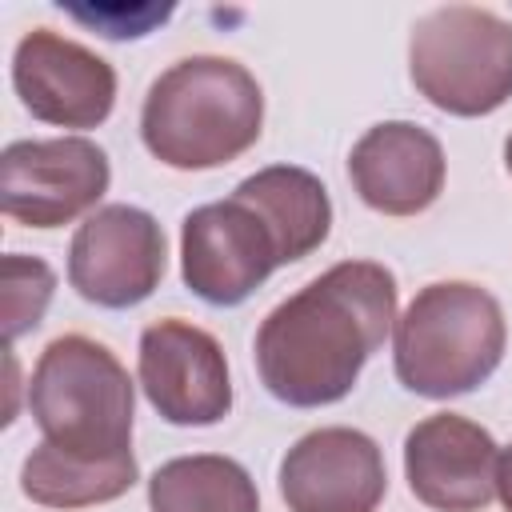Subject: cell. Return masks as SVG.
Instances as JSON below:
<instances>
[{
	"mask_svg": "<svg viewBox=\"0 0 512 512\" xmlns=\"http://www.w3.org/2000/svg\"><path fill=\"white\" fill-rule=\"evenodd\" d=\"M392 320L396 276L376 260H340L256 328L260 384L288 408L336 404L384 348Z\"/></svg>",
	"mask_w": 512,
	"mask_h": 512,
	"instance_id": "1",
	"label": "cell"
},
{
	"mask_svg": "<svg viewBox=\"0 0 512 512\" xmlns=\"http://www.w3.org/2000/svg\"><path fill=\"white\" fill-rule=\"evenodd\" d=\"M264 92L228 56H188L160 72L140 108L144 148L180 172L232 164L260 140Z\"/></svg>",
	"mask_w": 512,
	"mask_h": 512,
	"instance_id": "2",
	"label": "cell"
},
{
	"mask_svg": "<svg viewBox=\"0 0 512 512\" xmlns=\"http://www.w3.org/2000/svg\"><path fill=\"white\" fill-rule=\"evenodd\" d=\"M508 324L500 300L468 280L428 284L396 320V380L428 400L480 388L504 360Z\"/></svg>",
	"mask_w": 512,
	"mask_h": 512,
	"instance_id": "3",
	"label": "cell"
},
{
	"mask_svg": "<svg viewBox=\"0 0 512 512\" xmlns=\"http://www.w3.org/2000/svg\"><path fill=\"white\" fill-rule=\"evenodd\" d=\"M28 412L44 440L80 460L132 452L136 392L128 368L92 336H56L28 380Z\"/></svg>",
	"mask_w": 512,
	"mask_h": 512,
	"instance_id": "4",
	"label": "cell"
},
{
	"mask_svg": "<svg viewBox=\"0 0 512 512\" xmlns=\"http://www.w3.org/2000/svg\"><path fill=\"white\" fill-rule=\"evenodd\" d=\"M416 92L448 116H488L512 96V24L476 4H444L408 40Z\"/></svg>",
	"mask_w": 512,
	"mask_h": 512,
	"instance_id": "5",
	"label": "cell"
},
{
	"mask_svg": "<svg viewBox=\"0 0 512 512\" xmlns=\"http://www.w3.org/2000/svg\"><path fill=\"white\" fill-rule=\"evenodd\" d=\"M280 264L284 256L268 220L236 192L192 208L180 224V276L212 308L244 304Z\"/></svg>",
	"mask_w": 512,
	"mask_h": 512,
	"instance_id": "6",
	"label": "cell"
},
{
	"mask_svg": "<svg viewBox=\"0 0 512 512\" xmlns=\"http://www.w3.org/2000/svg\"><path fill=\"white\" fill-rule=\"evenodd\" d=\"M108 180V156L88 136L12 140L0 156L4 216L24 228H60L84 216L108 192Z\"/></svg>",
	"mask_w": 512,
	"mask_h": 512,
	"instance_id": "7",
	"label": "cell"
},
{
	"mask_svg": "<svg viewBox=\"0 0 512 512\" xmlns=\"http://www.w3.org/2000/svg\"><path fill=\"white\" fill-rule=\"evenodd\" d=\"M168 268L164 228L136 204L96 208L72 236L68 284L96 308H132L148 300Z\"/></svg>",
	"mask_w": 512,
	"mask_h": 512,
	"instance_id": "8",
	"label": "cell"
},
{
	"mask_svg": "<svg viewBox=\"0 0 512 512\" xmlns=\"http://www.w3.org/2000/svg\"><path fill=\"white\" fill-rule=\"evenodd\" d=\"M140 388L160 420L176 428H208L232 412L224 348L212 332L176 316L140 332Z\"/></svg>",
	"mask_w": 512,
	"mask_h": 512,
	"instance_id": "9",
	"label": "cell"
},
{
	"mask_svg": "<svg viewBox=\"0 0 512 512\" xmlns=\"http://www.w3.org/2000/svg\"><path fill=\"white\" fill-rule=\"evenodd\" d=\"M12 84L32 120L56 128H96L112 116L116 104L112 64L52 28H32L20 36L12 56Z\"/></svg>",
	"mask_w": 512,
	"mask_h": 512,
	"instance_id": "10",
	"label": "cell"
},
{
	"mask_svg": "<svg viewBox=\"0 0 512 512\" xmlns=\"http://www.w3.org/2000/svg\"><path fill=\"white\" fill-rule=\"evenodd\" d=\"M500 448L468 416L436 412L404 436V476L412 496L432 512H480L496 496Z\"/></svg>",
	"mask_w": 512,
	"mask_h": 512,
	"instance_id": "11",
	"label": "cell"
},
{
	"mask_svg": "<svg viewBox=\"0 0 512 512\" xmlns=\"http://www.w3.org/2000/svg\"><path fill=\"white\" fill-rule=\"evenodd\" d=\"M384 492L388 472L376 440L344 424L300 436L280 460L288 512H376Z\"/></svg>",
	"mask_w": 512,
	"mask_h": 512,
	"instance_id": "12",
	"label": "cell"
},
{
	"mask_svg": "<svg viewBox=\"0 0 512 512\" xmlns=\"http://www.w3.org/2000/svg\"><path fill=\"white\" fill-rule=\"evenodd\" d=\"M348 180L372 212L416 216L444 192V148L412 120H384L352 144Z\"/></svg>",
	"mask_w": 512,
	"mask_h": 512,
	"instance_id": "13",
	"label": "cell"
},
{
	"mask_svg": "<svg viewBox=\"0 0 512 512\" xmlns=\"http://www.w3.org/2000/svg\"><path fill=\"white\" fill-rule=\"evenodd\" d=\"M232 192L244 196L268 220L284 264L304 260L308 252H316L328 240L332 200H328V188L320 184V176H312L308 168L268 164V168L244 176Z\"/></svg>",
	"mask_w": 512,
	"mask_h": 512,
	"instance_id": "14",
	"label": "cell"
},
{
	"mask_svg": "<svg viewBox=\"0 0 512 512\" xmlns=\"http://www.w3.org/2000/svg\"><path fill=\"white\" fill-rule=\"evenodd\" d=\"M140 468L136 456H116V460H80L48 440H40L24 464H20V492L32 504L44 508H88V504H108L120 500L136 484Z\"/></svg>",
	"mask_w": 512,
	"mask_h": 512,
	"instance_id": "15",
	"label": "cell"
},
{
	"mask_svg": "<svg viewBox=\"0 0 512 512\" xmlns=\"http://www.w3.org/2000/svg\"><path fill=\"white\" fill-rule=\"evenodd\" d=\"M152 512H260V492L244 464L216 452L176 456L148 480Z\"/></svg>",
	"mask_w": 512,
	"mask_h": 512,
	"instance_id": "16",
	"label": "cell"
},
{
	"mask_svg": "<svg viewBox=\"0 0 512 512\" xmlns=\"http://www.w3.org/2000/svg\"><path fill=\"white\" fill-rule=\"evenodd\" d=\"M52 288H56V276L40 256H24V252L4 256V336L8 344L40 328L52 304Z\"/></svg>",
	"mask_w": 512,
	"mask_h": 512,
	"instance_id": "17",
	"label": "cell"
},
{
	"mask_svg": "<svg viewBox=\"0 0 512 512\" xmlns=\"http://www.w3.org/2000/svg\"><path fill=\"white\" fill-rule=\"evenodd\" d=\"M68 16L92 24L104 40H136V36H148L156 24H164L172 16V4L164 8L156 4H92V8L68 4Z\"/></svg>",
	"mask_w": 512,
	"mask_h": 512,
	"instance_id": "18",
	"label": "cell"
},
{
	"mask_svg": "<svg viewBox=\"0 0 512 512\" xmlns=\"http://www.w3.org/2000/svg\"><path fill=\"white\" fill-rule=\"evenodd\" d=\"M496 496L504 512H512V444L500 452V464H496Z\"/></svg>",
	"mask_w": 512,
	"mask_h": 512,
	"instance_id": "19",
	"label": "cell"
},
{
	"mask_svg": "<svg viewBox=\"0 0 512 512\" xmlns=\"http://www.w3.org/2000/svg\"><path fill=\"white\" fill-rule=\"evenodd\" d=\"M504 168H508V176H512V136L504 140Z\"/></svg>",
	"mask_w": 512,
	"mask_h": 512,
	"instance_id": "20",
	"label": "cell"
}]
</instances>
